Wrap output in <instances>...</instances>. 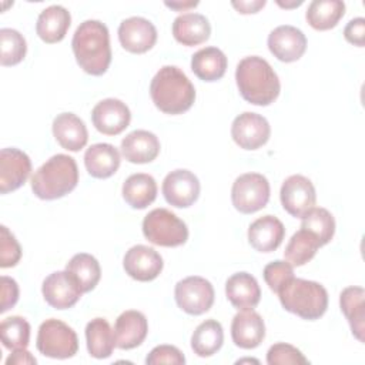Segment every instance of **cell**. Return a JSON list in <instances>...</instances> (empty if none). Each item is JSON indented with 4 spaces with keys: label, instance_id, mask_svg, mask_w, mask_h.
<instances>
[{
    "label": "cell",
    "instance_id": "cell-1",
    "mask_svg": "<svg viewBox=\"0 0 365 365\" xmlns=\"http://www.w3.org/2000/svg\"><path fill=\"white\" fill-rule=\"evenodd\" d=\"M77 64L87 74L103 76L111 63L108 29L100 20H86L76 29L71 40Z\"/></svg>",
    "mask_w": 365,
    "mask_h": 365
},
{
    "label": "cell",
    "instance_id": "cell-2",
    "mask_svg": "<svg viewBox=\"0 0 365 365\" xmlns=\"http://www.w3.org/2000/svg\"><path fill=\"white\" fill-rule=\"evenodd\" d=\"M235 81L241 97L254 106H269L279 96V78L259 56H248L238 63Z\"/></svg>",
    "mask_w": 365,
    "mask_h": 365
},
{
    "label": "cell",
    "instance_id": "cell-3",
    "mask_svg": "<svg viewBox=\"0 0 365 365\" xmlns=\"http://www.w3.org/2000/svg\"><path fill=\"white\" fill-rule=\"evenodd\" d=\"M150 96L154 106L165 114H182L195 101V88L185 73L175 66L161 67L151 80Z\"/></svg>",
    "mask_w": 365,
    "mask_h": 365
},
{
    "label": "cell",
    "instance_id": "cell-4",
    "mask_svg": "<svg viewBox=\"0 0 365 365\" xmlns=\"http://www.w3.org/2000/svg\"><path fill=\"white\" fill-rule=\"evenodd\" d=\"M78 182V168L73 157L56 154L38 167L31 180V190L41 200H57L71 192Z\"/></svg>",
    "mask_w": 365,
    "mask_h": 365
},
{
    "label": "cell",
    "instance_id": "cell-5",
    "mask_svg": "<svg viewBox=\"0 0 365 365\" xmlns=\"http://www.w3.org/2000/svg\"><path fill=\"white\" fill-rule=\"evenodd\" d=\"M277 294L282 308L302 319L315 321L328 308V292L315 281L292 277Z\"/></svg>",
    "mask_w": 365,
    "mask_h": 365
},
{
    "label": "cell",
    "instance_id": "cell-6",
    "mask_svg": "<svg viewBox=\"0 0 365 365\" xmlns=\"http://www.w3.org/2000/svg\"><path fill=\"white\" fill-rule=\"evenodd\" d=\"M143 234L160 247H180L188 240L185 222L167 208H154L144 217Z\"/></svg>",
    "mask_w": 365,
    "mask_h": 365
},
{
    "label": "cell",
    "instance_id": "cell-7",
    "mask_svg": "<svg viewBox=\"0 0 365 365\" xmlns=\"http://www.w3.org/2000/svg\"><path fill=\"white\" fill-rule=\"evenodd\" d=\"M36 346L40 354L54 359H67L77 354L78 338L66 322L50 318L41 322L37 332Z\"/></svg>",
    "mask_w": 365,
    "mask_h": 365
},
{
    "label": "cell",
    "instance_id": "cell-8",
    "mask_svg": "<svg viewBox=\"0 0 365 365\" xmlns=\"http://www.w3.org/2000/svg\"><path fill=\"white\" fill-rule=\"evenodd\" d=\"M269 192L267 177L258 173H245L235 178L231 188V201L237 211L252 214L268 204Z\"/></svg>",
    "mask_w": 365,
    "mask_h": 365
},
{
    "label": "cell",
    "instance_id": "cell-9",
    "mask_svg": "<svg viewBox=\"0 0 365 365\" xmlns=\"http://www.w3.org/2000/svg\"><path fill=\"white\" fill-rule=\"evenodd\" d=\"M174 297L180 309L190 315H201L212 307L215 294L208 279L192 275L177 282Z\"/></svg>",
    "mask_w": 365,
    "mask_h": 365
},
{
    "label": "cell",
    "instance_id": "cell-10",
    "mask_svg": "<svg viewBox=\"0 0 365 365\" xmlns=\"http://www.w3.org/2000/svg\"><path fill=\"white\" fill-rule=\"evenodd\" d=\"M279 198L282 208L295 218H302L317 201L314 184L309 178L294 174L289 175L281 185Z\"/></svg>",
    "mask_w": 365,
    "mask_h": 365
},
{
    "label": "cell",
    "instance_id": "cell-11",
    "mask_svg": "<svg viewBox=\"0 0 365 365\" xmlns=\"http://www.w3.org/2000/svg\"><path fill=\"white\" fill-rule=\"evenodd\" d=\"M46 302L56 309H68L77 304L83 291L76 277L66 271H56L46 277L41 285Z\"/></svg>",
    "mask_w": 365,
    "mask_h": 365
},
{
    "label": "cell",
    "instance_id": "cell-12",
    "mask_svg": "<svg viewBox=\"0 0 365 365\" xmlns=\"http://www.w3.org/2000/svg\"><path fill=\"white\" fill-rule=\"evenodd\" d=\"M271 134L268 120L257 113L245 111L237 115L231 125V137L237 145L244 150H257L262 147Z\"/></svg>",
    "mask_w": 365,
    "mask_h": 365
},
{
    "label": "cell",
    "instance_id": "cell-13",
    "mask_svg": "<svg viewBox=\"0 0 365 365\" xmlns=\"http://www.w3.org/2000/svg\"><path fill=\"white\" fill-rule=\"evenodd\" d=\"M200 188L197 175L184 168L168 173L161 187L165 201L177 208L191 207L198 200Z\"/></svg>",
    "mask_w": 365,
    "mask_h": 365
},
{
    "label": "cell",
    "instance_id": "cell-14",
    "mask_svg": "<svg viewBox=\"0 0 365 365\" xmlns=\"http://www.w3.org/2000/svg\"><path fill=\"white\" fill-rule=\"evenodd\" d=\"M131 120L130 108L118 98H104L91 111V121L97 131L106 135L123 133Z\"/></svg>",
    "mask_w": 365,
    "mask_h": 365
},
{
    "label": "cell",
    "instance_id": "cell-15",
    "mask_svg": "<svg viewBox=\"0 0 365 365\" xmlns=\"http://www.w3.org/2000/svg\"><path fill=\"white\" fill-rule=\"evenodd\" d=\"M118 40L123 48L127 51L141 54L153 48L155 44L157 29L150 20L140 16H133L120 23Z\"/></svg>",
    "mask_w": 365,
    "mask_h": 365
},
{
    "label": "cell",
    "instance_id": "cell-16",
    "mask_svg": "<svg viewBox=\"0 0 365 365\" xmlns=\"http://www.w3.org/2000/svg\"><path fill=\"white\" fill-rule=\"evenodd\" d=\"M163 265L161 255L154 248L143 244L131 247L123 259L125 274L141 282L155 279L161 274Z\"/></svg>",
    "mask_w": 365,
    "mask_h": 365
},
{
    "label": "cell",
    "instance_id": "cell-17",
    "mask_svg": "<svg viewBox=\"0 0 365 365\" xmlns=\"http://www.w3.org/2000/svg\"><path fill=\"white\" fill-rule=\"evenodd\" d=\"M31 161L29 155L14 147L0 151V192L7 194L20 188L29 178Z\"/></svg>",
    "mask_w": 365,
    "mask_h": 365
},
{
    "label": "cell",
    "instance_id": "cell-18",
    "mask_svg": "<svg viewBox=\"0 0 365 365\" xmlns=\"http://www.w3.org/2000/svg\"><path fill=\"white\" fill-rule=\"evenodd\" d=\"M268 48L279 61L292 63L299 60L305 53L307 37L294 26H278L268 36Z\"/></svg>",
    "mask_w": 365,
    "mask_h": 365
},
{
    "label": "cell",
    "instance_id": "cell-19",
    "mask_svg": "<svg viewBox=\"0 0 365 365\" xmlns=\"http://www.w3.org/2000/svg\"><path fill=\"white\" fill-rule=\"evenodd\" d=\"M231 336L234 344L242 349L257 348L265 338L262 317L254 309H241L232 318Z\"/></svg>",
    "mask_w": 365,
    "mask_h": 365
},
{
    "label": "cell",
    "instance_id": "cell-20",
    "mask_svg": "<svg viewBox=\"0 0 365 365\" xmlns=\"http://www.w3.org/2000/svg\"><path fill=\"white\" fill-rule=\"evenodd\" d=\"M148 334V322L143 312L135 309L124 311L114 324L115 346L120 349H133L141 345Z\"/></svg>",
    "mask_w": 365,
    "mask_h": 365
},
{
    "label": "cell",
    "instance_id": "cell-21",
    "mask_svg": "<svg viewBox=\"0 0 365 365\" xmlns=\"http://www.w3.org/2000/svg\"><path fill=\"white\" fill-rule=\"evenodd\" d=\"M121 154L133 164H147L160 154V140L147 130H134L121 140Z\"/></svg>",
    "mask_w": 365,
    "mask_h": 365
},
{
    "label": "cell",
    "instance_id": "cell-22",
    "mask_svg": "<svg viewBox=\"0 0 365 365\" xmlns=\"http://www.w3.org/2000/svg\"><path fill=\"white\" fill-rule=\"evenodd\" d=\"M285 237L284 224L274 215H264L251 222L248 228V241L259 252L275 251Z\"/></svg>",
    "mask_w": 365,
    "mask_h": 365
},
{
    "label": "cell",
    "instance_id": "cell-23",
    "mask_svg": "<svg viewBox=\"0 0 365 365\" xmlns=\"http://www.w3.org/2000/svg\"><path fill=\"white\" fill-rule=\"evenodd\" d=\"M53 135L68 151H80L86 147L88 133L84 121L73 113H61L53 120Z\"/></svg>",
    "mask_w": 365,
    "mask_h": 365
},
{
    "label": "cell",
    "instance_id": "cell-24",
    "mask_svg": "<svg viewBox=\"0 0 365 365\" xmlns=\"http://www.w3.org/2000/svg\"><path fill=\"white\" fill-rule=\"evenodd\" d=\"M225 295L237 309H254L261 299V289L255 277L242 271L227 279Z\"/></svg>",
    "mask_w": 365,
    "mask_h": 365
},
{
    "label": "cell",
    "instance_id": "cell-25",
    "mask_svg": "<svg viewBox=\"0 0 365 365\" xmlns=\"http://www.w3.org/2000/svg\"><path fill=\"white\" fill-rule=\"evenodd\" d=\"M70 23V11L60 4H53L46 7L38 14L36 23V33L44 43H58L66 37Z\"/></svg>",
    "mask_w": 365,
    "mask_h": 365
},
{
    "label": "cell",
    "instance_id": "cell-26",
    "mask_svg": "<svg viewBox=\"0 0 365 365\" xmlns=\"http://www.w3.org/2000/svg\"><path fill=\"white\" fill-rule=\"evenodd\" d=\"M120 153L108 143H97L84 153V165L94 178H108L120 167Z\"/></svg>",
    "mask_w": 365,
    "mask_h": 365
},
{
    "label": "cell",
    "instance_id": "cell-27",
    "mask_svg": "<svg viewBox=\"0 0 365 365\" xmlns=\"http://www.w3.org/2000/svg\"><path fill=\"white\" fill-rule=\"evenodd\" d=\"M211 26L205 16L200 13H185L175 17L173 23V36L182 46L191 47L208 40Z\"/></svg>",
    "mask_w": 365,
    "mask_h": 365
},
{
    "label": "cell",
    "instance_id": "cell-28",
    "mask_svg": "<svg viewBox=\"0 0 365 365\" xmlns=\"http://www.w3.org/2000/svg\"><path fill=\"white\" fill-rule=\"evenodd\" d=\"M123 198L135 210H144L157 198V182L145 173L131 174L123 184Z\"/></svg>",
    "mask_w": 365,
    "mask_h": 365
},
{
    "label": "cell",
    "instance_id": "cell-29",
    "mask_svg": "<svg viewBox=\"0 0 365 365\" xmlns=\"http://www.w3.org/2000/svg\"><path fill=\"white\" fill-rule=\"evenodd\" d=\"M341 311L346 317L352 335L364 342L365 334V291L362 287H348L339 295Z\"/></svg>",
    "mask_w": 365,
    "mask_h": 365
},
{
    "label": "cell",
    "instance_id": "cell-30",
    "mask_svg": "<svg viewBox=\"0 0 365 365\" xmlns=\"http://www.w3.org/2000/svg\"><path fill=\"white\" fill-rule=\"evenodd\" d=\"M227 56L218 47H204L192 54L191 70L202 81H217L227 70Z\"/></svg>",
    "mask_w": 365,
    "mask_h": 365
},
{
    "label": "cell",
    "instance_id": "cell-31",
    "mask_svg": "<svg viewBox=\"0 0 365 365\" xmlns=\"http://www.w3.org/2000/svg\"><path fill=\"white\" fill-rule=\"evenodd\" d=\"M87 351L93 358H108L115 346L114 331L104 318H94L86 325Z\"/></svg>",
    "mask_w": 365,
    "mask_h": 365
},
{
    "label": "cell",
    "instance_id": "cell-32",
    "mask_svg": "<svg viewBox=\"0 0 365 365\" xmlns=\"http://www.w3.org/2000/svg\"><path fill=\"white\" fill-rule=\"evenodd\" d=\"M345 14V3L341 0H314L307 10V21L315 30L334 29Z\"/></svg>",
    "mask_w": 365,
    "mask_h": 365
},
{
    "label": "cell",
    "instance_id": "cell-33",
    "mask_svg": "<svg viewBox=\"0 0 365 365\" xmlns=\"http://www.w3.org/2000/svg\"><path fill=\"white\" fill-rule=\"evenodd\" d=\"M224 342V331L222 325L217 319H205L201 322L191 336V348L194 354L201 358L211 356Z\"/></svg>",
    "mask_w": 365,
    "mask_h": 365
},
{
    "label": "cell",
    "instance_id": "cell-34",
    "mask_svg": "<svg viewBox=\"0 0 365 365\" xmlns=\"http://www.w3.org/2000/svg\"><path fill=\"white\" fill-rule=\"evenodd\" d=\"M66 269L76 277L83 294L94 289L101 277L98 261L87 252H78L73 255L71 259L66 264Z\"/></svg>",
    "mask_w": 365,
    "mask_h": 365
},
{
    "label": "cell",
    "instance_id": "cell-35",
    "mask_svg": "<svg viewBox=\"0 0 365 365\" xmlns=\"http://www.w3.org/2000/svg\"><path fill=\"white\" fill-rule=\"evenodd\" d=\"M319 247V241L311 232L301 228L288 241L284 257L292 267H301L315 257Z\"/></svg>",
    "mask_w": 365,
    "mask_h": 365
},
{
    "label": "cell",
    "instance_id": "cell-36",
    "mask_svg": "<svg viewBox=\"0 0 365 365\" xmlns=\"http://www.w3.org/2000/svg\"><path fill=\"white\" fill-rule=\"evenodd\" d=\"M301 228L311 232L322 247L328 244L335 234V220L328 210L314 207L302 217Z\"/></svg>",
    "mask_w": 365,
    "mask_h": 365
},
{
    "label": "cell",
    "instance_id": "cell-37",
    "mask_svg": "<svg viewBox=\"0 0 365 365\" xmlns=\"http://www.w3.org/2000/svg\"><path fill=\"white\" fill-rule=\"evenodd\" d=\"M0 335L7 349H24L30 341V324L19 315L4 318L0 324Z\"/></svg>",
    "mask_w": 365,
    "mask_h": 365
},
{
    "label": "cell",
    "instance_id": "cell-38",
    "mask_svg": "<svg viewBox=\"0 0 365 365\" xmlns=\"http://www.w3.org/2000/svg\"><path fill=\"white\" fill-rule=\"evenodd\" d=\"M0 63L1 66H16L24 57L27 44L21 33L14 29L0 30Z\"/></svg>",
    "mask_w": 365,
    "mask_h": 365
},
{
    "label": "cell",
    "instance_id": "cell-39",
    "mask_svg": "<svg viewBox=\"0 0 365 365\" xmlns=\"http://www.w3.org/2000/svg\"><path fill=\"white\" fill-rule=\"evenodd\" d=\"M267 364L269 365H295L297 364L298 365V364H308V359L295 346L285 342H277L272 346H269L267 352Z\"/></svg>",
    "mask_w": 365,
    "mask_h": 365
},
{
    "label": "cell",
    "instance_id": "cell-40",
    "mask_svg": "<svg viewBox=\"0 0 365 365\" xmlns=\"http://www.w3.org/2000/svg\"><path fill=\"white\" fill-rule=\"evenodd\" d=\"M264 279L272 292H278L281 287L294 277V267L288 261L277 259L265 265Z\"/></svg>",
    "mask_w": 365,
    "mask_h": 365
},
{
    "label": "cell",
    "instance_id": "cell-41",
    "mask_svg": "<svg viewBox=\"0 0 365 365\" xmlns=\"http://www.w3.org/2000/svg\"><path fill=\"white\" fill-rule=\"evenodd\" d=\"M21 258V247L6 225L0 227V267L10 268L17 265Z\"/></svg>",
    "mask_w": 365,
    "mask_h": 365
},
{
    "label": "cell",
    "instance_id": "cell-42",
    "mask_svg": "<svg viewBox=\"0 0 365 365\" xmlns=\"http://www.w3.org/2000/svg\"><path fill=\"white\" fill-rule=\"evenodd\" d=\"M147 365L155 364H173V365H184L185 356L182 352L173 345H158L150 351L145 358Z\"/></svg>",
    "mask_w": 365,
    "mask_h": 365
},
{
    "label": "cell",
    "instance_id": "cell-43",
    "mask_svg": "<svg viewBox=\"0 0 365 365\" xmlns=\"http://www.w3.org/2000/svg\"><path fill=\"white\" fill-rule=\"evenodd\" d=\"M19 299V285L17 282L10 278L3 275L1 277V305H0V312H6L7 309L13 308Z\"/></svg>",
    "mask_w": 365,
    "mask_h": 365
},
{
    "label": "cell",
    "instance_id": "cell-44",
    "mask_svg": "<svg viewBox=\"0 0 365 365\" xmlns=\"http://www.w3.org/2000/svg\"><path fill=\"white\" fill-rule=\"evenodd\" d=\"M344 37L348 43L364 47L365 44V19L356 17L349 20V23L344 29Z\"/></svg>",
    "mask_w": 365,
    "mask_h": 365
},
{
    "label": "cell",
    "instance_id": "cell-45",
    "mask_svg": "<svg viewBox=\"0 0 365 365\" xmlns=\"http://www.w3.org/2000/svg\"><path fill=\"white\" fill-rule=\"evenodd\" d=\"M7 365H21V364H37V359L24 348V349H16L10 356L6 359Z\"/></svg>",
    "mask_w": 365,
    "mask_h": 365
},
{
    "label": "cell",
    "instance_id": "cell-46",
    "mask_svg": "<svg viewBox=\"0 0 365 365\" xmlns=\"http://www.w3.org/2000/svg\"><path fill=\"white\" fill-rule=\"evenodd\" d=\"M265 0H251V1H232L231 4L242 14H250V13H257L258 10H261L265 6Z\"/></svg>",
    "mask_w": 365,
    "mask_h": 365
},
{
    "label": "cell",
    "instance_id": "cell-47",
    "mask_svg": "<svg viewBox=\"0 0 365 365\" xmlns=\"http://www.w3.org/2000/svg\"><path fill=\"white\" fill-rule=\"evenodd\" d=\"M167 7L174 9V10H187L190 7H195L198 6V1H185V3H178V1H165L164 3Z\"/></svg>",
    "mask_w": 365,
    "mask_h": 365
},
{
    "label": "cell",
    "instance_id": "cell-48",
    "mask_svg": "<svg viewBox=\"0 0 365 365\" xmlns=\"http://www.w3.org/2000/svg\"><path fill=\"white\" fill-rule=\"evenodd\" d=\"M277 3H278V6H281V7L291 9V7H298V6H301V4H302V0H299V1H292V3H281V1L278 0Z\"/></svg>",
    "mask_w": 365,
    "mask_h": 365
},
{
    "label": "cell",
    "instance_id": "cell-49",
    "mask_svg": "<svg viewBox=\"0 0 365 365\" xmlns=\"http://www.w3.org/2000/svg\"><path fill=\"white\" fill-rule=\"evenodd\" d=\"M241 362H255V364H258V361H255V359H240L237 364H241Z\"/></svg>",
    "mask_w": 365,
    "mask_h": 365
}]
</instances>
